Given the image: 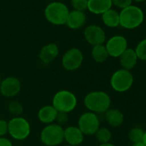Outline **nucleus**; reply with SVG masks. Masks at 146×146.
I'll list each match as a JSON object with an SVG mask.
<instances>
[{
	"mask_svg": "<svg viewBox=\"0 0 146 146\" xmlns=\"http://www.w3.org/2000/svg\"><path fill=\"white\" fill-rule=\"evenodd\" d=\"M84 106L90 112L94 113H105L111 105L109 95L104 91L96 90L90 92L84 97Z\"/></svg>",
	"mask_w": 146,
	"mask_h": 146,
	"instance_id": "f257e3e1",
	"label": "nucleus"
},
{
	"mask_svg": "<svg viewBox=\"0 0 146 146\" xmlns=\"http://www.w3.org/2000/svg\"><path fill=\"white\" fill-rule=\"evenodd\" d=\"M144 20L143 10L136 5H130L122 9L119 12V26L125 29H134L138 28Z\"/></svg>",
	"mask_w": 146,
	"mask_h": 146,
	"instance_id": "f03ea898",
	"label": "nucleus"
},
{
	"mask_svg": "<svg viewBox=\"0 0 146 146\" xmlns=\"http://www.w3.org/2000/svg\"><path fill=\"white\" fill-rule=\"evenodd\" d=\"M78 104L76 96L69 90H59L52 98V107L59 113H68L75 109Z\"/></svg>",
	"mask_w": 146,
	"mask_h": 146,
	"instance_id": "7ed1b4c3",
	"label": "nucleus"
},
{
	"mask_svg": "<svg viewBox=\"0 0 146 146\" xmlns=\"http://www.w3.org/2000/svg\"><path fill=\"white\" fill-rule=\"evenodd\" d=\"M69 13L68 7L61 2H52L45 9L46 19L54 25L65 24Z\"/></svg>",
	"mask_w": 146,
	"mask_h": 146,
	"instance_id": "20e7f679",
	"label": "nucleus"
},
{
	"mask_svg": "<svg viewBox=\"0 0 146 146\" xmlns=\"http://www.w3.org/2000/svg\"><path fill=\"white\" fill-rule=\"evenodd\" d=\"M134 82L132 73L130 70L119 69L113 72L110 79V85L112 89L119 93L128 91Z\"/></svg>",
	"mask_w": 146,
	"mask_h": 146,
	"instance_id": "39448f33",
	"label": "nucleus"
},
{
	"mask_svg": "<svg viewBox=\"0 0 146 146\" xmlns=\"http://www.w3.org/2000/svg\"><path fill=\"white\" fill-rule=\"evenodd\" d=\"M40 141L46 146H56L64 141V129L58 124H49L40 132Z\"/></svg>",
	"mask_w": 146,
	"mask_h": 146,
	"instance_id": "423d86ee",
	"label": "nucleus"
},
{
	"mask_svg": "<svg viewBox=\"0 0 146 146\" xmlns=\"http://www.w3.org/2000/svg\"><path fill=\"white\" fill-rule=\"evenodd\" d=\"M8 132L16 140H24L30 134V125L26 119L15 117L8 122Z\"/></svg>",
	"mask_w": 146,
	"mask_h": 146,
	"instance_id": "0eeeda50",
	"label": "nucleus"
},
{
	"mask_svg": "<svg viewBox=\"0 0 146 146\" xmlns=\"http://www.w3.org/2000/svg\"><path fill=\"white\" fill-rule=\"evenodd\" d=\"M84 135H95L100 128V119L96 113L86 112L78 119V126Z\"/></svg>",
	"mask_w": 146,
	"mask_h": 146,
	"instance_id": "6e6552de",
	"label": "nucleus"
},
{
	"mask_svg": "<svg viewBox=\"0 0 146 146\" xmlns=\"http://www.w3.org/2000/svg\"><path fill=\"white\" fill-rule=\"evenodd\" d=\"M83 61V52L78 48H70L64 54L62 58V65L66 70L73 71L81 66Z\"/></svg>",
	"mask_w": 146,
	"mask_h": 146,
	"instance_id": "1a4fd4ad",
	"label": "nucleus"
},
{
	"mask_svg": "<svg viewBox=\"0 0 146 146\" xmlns=\"http://www.w3.org/2000/svg\"><path fill=\"white\" fill-rule=\"evenodd\" d=\"M105 46L110 57L119 58L128 48V41L122 35H114L107 41Z\"/></svg>",
	"mask_w": 146,
	"mask_h": 146,
	"instance_id": "9d476101",
	"label": "nucleus"
},
{
	"mask_svg": "<svg viewBox=\"0 0 146 146\" xmlns=\"http://www.w3.org/2000/svg\"><path fill=\"white\" fill-rule=\"evenodd\" d=\"M84 38L91 46L103 45L106 40V34L104 30L97 25H90L84 30Z\"/></svg>",
	"mask_w": 146,
	"mask_h": 146,
	"instance_id": "9b49d317",
	"label": "nucleus"
},
{
	"mask_svg": "<svg viewBox=\"0 0 146 146\" xmlns=\"http://www.w3.org/2000/svg\"><path fill=\"white\" fill-rule=\"evenodd\" d=\"M21 90L20 81L14 77H8L2 80L0 84V93L4 96L12 97L17 96Z\"/></svg>",
	"mask_w": 146,
	"mask_h": 146,
	"instance_id": "f8f14e48",
	"label": "nucleus"
},
{
	"mask_svg": "<svg viewBox=\"0 0 146 146\" xmlns=\"http://www.w3.org/2000/svg\"><path fill=\"white\" fill-rule=\"evenodd\" d=\"M84 136L83 132L77 126H69L64 130V140L71 146L81 144L84 141Z\"/></svg>",
	"mask_w": 146,
	"mask_h": 146,
	"instance_id": "ddd939ff",
	"label": "nucleus"
},
{
	"mask_svg": "<svg viewBox=\"0 0 146 146\" xmlns=\"http://www.w3.org/2000/svg\"><path fill=\"white\" fill-rule=\"evenodd\" d=\"M119 64H120L122 69L127 70L130 71L136 66L137 60H138L137 54H136L134 49H132V48H127L119 57Z\"/></svg>",
	"mask_w": 146,
	"mask_h": 146,
	"instance_id": "4468645a",
	"label": "nucleus"
},
{
	"mask_svg": "<svg viewBox=\"0 0 146 146\" xmlns=\"http://www.w3.org/2000/svg\"><path fill=\"white\" fill-rule=\"evenodd\" d=\"M111 0H88V10L96 15H102L112 9Z\"/></svg>",
	"mask_w": 146,
	"mask_h": 146,
	"instance_id": "2eb2a0df",
	"label": "nucleus"
},
{
	"mask_svg": "<svg viewBox=\"0 0 146 146\" xmlns=\"http://www.w3.org/2000/svg\"><path fill=\"white\" fill-rule=\"evenodd\" d=\"M85 22H86V16L84 12L72 11H70L65 24L71 29H78L84 25Z\"/></svg>",
	"mask_w": 146,
	"mask_h": 146,
	"instance_id": "dca6fc26",
	"label": "nucleus"
},
{
	"mask_svg": "<svg viewBox=\"0 0 146 146\" xmlns=\"http://www.w3.org/2000/svg\"><path fill=\"white\" fill-rule=\"evenodd\" d=\"M58 52H59V50H58V46L54 43H50V44L44 46L41 48L39 57H40V59L43 63L49 64L58 57Z\"/></svg>",
	"mask_w": 146,
	"mask_h": 146,
	"instance_id": "f3484780",
	"label": "nucleus"
},
{
	"mask_svg": "<svg viewBox=\"0 0 146 146\" xmlns=\"http://www.w3.org/2000/svg\"><path fill=\"white\" fill-rule=\"evenodd\" d=\"M58 111L52 106H44L38 112L39 120L44 124H52L56 120Z\"/></svg>",
	"mask_w": 146,
	"mask_h": 146,
	"instance_id": "a211bd4d",
	"label": "nucleus"
},
{
	"mask_svg": "<svg viewBox=\"0 0 146 146\" xmlns=\"http://www.w3.org/2000/svg\"><path fill=\"white\" fill-rule=\"evenodd\" d=\"M105 119L109 125L118 127L124 122V114L117 108H109L105 113Z\"/></svg>",
	"mask_w": 146,
	"mask_h": 146,
	"instance_id": "6ab92c4d",
	"label": "nucleus"
},
{
	"mask_svg": "<svg viewBox=\"0 0 146 146\" xmlns=\"http://www.w3.org/2000/svg\"><path fill=\"white\" fill-rule=\"evenodd\" d=\"M103 23L108 28H117L119 26V13L113 9L107 11L102 15Z\"/></svg>",
	"mask_w": 146,
	"mask_h": 146,
	"instance_id": "aec40b11",
	"label": "nucleus"
},
{
	"mask_svg": "<svg viewBox=\"0 0 146 146\" xmlns=\"http://www.w3.org/2000/svg\"><path fill=\"white\" fill-rule=\"evenodd\" d=\"M91 56L93 59L97 63H103L109 57L105 45H98L93 46L91 51Z\"/></svg>",
	"mask_w": 146,
	"mask_h": 146,
	"instance_id": "412c9836",
	"label": "nucleus"
},
{
	"mask_svg": "<svg viewBox=\"0 0 146 146\" xmlns=\"http://www.w3.org/2000/svg\"><path fill=\"white\" fill-rule=\"evenodd\" d=\"M95 136L96 140L100 143H109V141L111 140L112 133L107 127H100L95 133Z\"/></svg>",
	"mask_w": 146,
	"mask_h": 146,
	"instance_id": "4be33fe9",
	"label": "nucleus"
},
{
	"mask_svg": "<svg viewBox=\"0 0 146 146\" xmlns=\"http://www.w3.org/2000/svg\"><path fill=\"white\" fill-rule=\"evenodd\" d=\"M144 131L140 127H133L130 130L128 137L132 143H142L143 138Z\"/></svg>",
	"mask_w": 146,
	"mask_h": 146,
	"instance_id": "5701e85b",
	"label": "nucleus"
},
{
	"mask_svg": "<svg viewBox=\"0 0 146 146\" xmlns=\"http://www.w3.org/2000/svg\"><path fill=\"white\" fill-rule=\"evenodd\" d=\"M134 51L138 59L146 61V39H143L139 41Z\"/></svg>",
	"mask_w": 146,
	"mask_h": 146,
	"instance_id": "b1692460",
	"label": "nucleus"
},
{
	"mask_svg": "<svg viewBox=\"0 0 146 146\" xmlns=\"http://www.w3.org/2000/svg\"><path fill=\"white\" fill-rule=\"evenodd\" d=\"M9 111L11 114L18 117L20 114L23 113V105L19 102H17V101H14V102H11L9 105Z\"/></svg>",
	"mask_w": 146,
	"mask_h": 146,
	"instance_id": "393cba45",
	"label": "nucleus"
},
{
	"mask_svg": "<svg viewBox=\"0 0 146 146\" xmlns=\"http://www.w3.org/2000/svg\"><path fill=\"white\" fill-rule=\"evenodd\" d=\"M74 11H82L88 10V0H70Z\"/></svg>",
	"mask_w": 146,
	"mask_h": 146,
	"instance_id": "a878e982",
	"label": "nucleus"
},
{
	"mask_svg": "<svg viewBox=\"0 0 146 146\" xmlns=\"http://www.w3.org/2000/svg\"><path fill=\"white\" fill-rule=\"evenodd\" d=\"M111 1L113 5H115L116 7L120 8L121 10L131 5L133 2L132 0H111Z\"/></svg>",
	"mask_w": 146,
	"mask_h": 146,
	"instance_id": "bb28decb",
	"label": "nucleus"
},
{
	"mask_svg": "<svg viewBox=\"0 0 146 146\" xmlns=\"http://www.w3.org/2000/svg\"><path fill=\"white\" fill-rule=\"evenodd\" d=\"M8 133V122L0 119V137H3Z\"/></svg>",
	"mask_w": 146,
	"mask_h": 146,
	"instance_id": "cd10ccee",
	"label": "nucleus"
},
{
	"mask_svg": "<svg viewBox=\"0 0 146 146\" xmlns=\"http://www.w3.org/2000/svg\"><path fill=\"white\" fill-rule=\"evenodd\" d=\"M56 120L58 121V124H65L68 120V115L65 113H59L58 112Z\"/></svg>",
	"mask_w": 146,
	"mask_h": 146,
	"instance_id": "c85d7f7f",
	"label": "nucleus"
},
{
	"mask_svg": "<svg viewBox=\"0 0 146 146\" xmlns=\"http://www.w3.org/2000/svg\"><path fill=\"white\" fill-rule=\"evenodd\" d=\"M0 146H12V143L8 138L0 137Z\"/></svg>",
	"mask_w": 146,
	"mask_h": 146,
	"instance_id": "c756f323",
	"label": "nucleus"
},
{
	"mask_svg": "<svg viewBox=\"0 0 146 146\" xmlns=\"http://www.w3.org/2000/svg\"><path fill=\"white\" fill-rule=\"evenodd\" d=\"M99 146H116V145H114L113 143H100Z\"/></svg>",
	"mask_w": 146,
	"mask_h": 146,
	"instance_id": "7c9ffc66",
	"label": "nucleus"
},
{
	"mask_svg": "<svg viewBox=\"0 0 146 146\" xmlns=\"http://www.w3.org/2000/svg\"><path fill=\"white\" fill-rule=\"evenodd\" d=\"M131 146H146V145L142 142V143H132Z\"/></svg>",
	"mask_w": 146,
	"mask_h": 146,
	"instance_id": "2f4dec72",
	"label": "nucleus"
},
{
	"mask_svg": "<svg viewBox=\"0 0 146 146\" xmlns=\"http://www.w3.org/2000/svg\"><path fill=\"white\" fill-rule=\"evenodd\" d=\"M143 143L146 145V131H144V134H143Z\"/></svg>",
	"mask_w": 146,
	"mask_h": 146,
	"instance_id": "473e14b6",
	"label": "nucleus"
},
{
	"mask_svg": "<svg viewBox=\"0 0 146 146\" xmlns=\"http://www.w3.org/2000/svg\"><path fill=\"white\" fill-rule=\"evenodd\" d=\"M133 2H137V3H142V2H144L145 0H132Z\"/></svg>",
	"mask_w": 146,
	"mask_h": 146,
	"instance_id": "72a5a7b5",
	"label": "nucleus"
},
{
	"mask_svg": "<svg viewBox=\"0 0 146 146\" xmlns=\"http://www.w3.org/2000/svg\"><path fill=\"white\" fill-rule=\"evenodd\" d=\"M1 82H2V80H1V75H0V84H1Z\"/></svg>",
	"mask_w": 146,
	"mask_h": 146,
	"instance_id": "f704fd0d",
	"label": "nucleus"
},
{
	"mask_svg": "<svg viewBox=\"0 0 146 146\" xmlns=\"http://www.w3.org/2000/svg\"><path fill=\"white\" fill-rule=\"evenodd\" d=\"M65 146H71V145H65Z\"/></svg>",
	"mask_w": 146,
	"mask_h": 146,
	"instance_id": "c9c22d12",
	"label": "nucleus"
}]
</instances>
